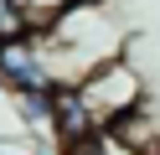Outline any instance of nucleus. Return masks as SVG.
I'll return each mask as SVG.
<instances>
[{
  "mask_svg": "<svg viewBox=\"0 0 160 155\" xmlns=\"http://www.w3.org/2000/svg\"><path fill=\"white\" fill-rule=\"evenodd\" d=\"M36 41H42V57H47L52 83L72 88V83H83L93 67L124 57V21L114 16L108 0H78V5H67Z\"/></svg>",
  "mask_w": 160,
  "mask_h": 155,
  "instance_id": "f257e3e1",
  "label": "nucleus"
},
{
  "mask_svg": "<svg viewBox=\"0 0 160 155\" xmlns=\"http://www.w3.org/2000/svg\"><path fill=\"white\" fill-rule=\"evenodd\" d=\"M72 88H78V98L88 103V114H93L98 129H119V124L134 119L139 109H150V83H145V72L129 62V52L114 57V62H103V67H93L83 83H72Z\"/></svg>",
  "mask_w": 160,
  "mask_h": 155,
  "instance_id": "f03ea898",
  "label": "nucleus"
},
{
  "mask_svg": "<svg viewBox=\"0 0 160 155\" xmlns=\"http://www.w3.org/2000/svg\"><path fill=\"white\" fill-rule=\"evenodd\" d=\"M42 83H52V72H47V57H42V41L26 31V36H11L0 41V88L26 93V88H42Z\"/></svg>",
  "mask_w": 160,
  "mask_h": 155,
  "instance_id": "7ed1b4c3",
  "label": "nucleus"
},
{
  "mask_svg": "<svg viewBox=\"0 0 160 155\" xmlns=\"http://www.w3.org/2000/svg\"><path fill=\"white\" fill-rule=\"evenodd\" d=\"M93 134H103V129L93 124L88 103L78 98V88H62V93H57V114H52V140H57V150H72V145L93 140Z\"/></svg>",
  "mask_w": 160,
  "mask_h": 155,
  "instance_id": "20e7f679",
  "label": "nucleus"
},
{
  "mask_svg": "<svg viewBox=\"0 0 160 155\" xmlns=\"http://www.w3.org/2000/svg\"><path fill=\"white\" fill-rule=\"evenodd\" d=\"M57 93H62V83H42V88H26V93H16V114H21L31 129H52Z\"/></svg>",
  "mask_w": 160,
  "mask_h": 155,
  "instance_id": "39448f33",
  "label": "nucleus"
},
{
  "mask_svg": "<svg viewBox=\"0 0 160 155\" xmlns=\"http://www.w3.org/2000/svg\"><path fill=\"white\" fill-rule=\"evenodd\" d=\"M16 5L26 10V21H31V36H42V31L52 26L67 5H78V0H16Z\"/></svg>",
  "mask_w": 160,
  "mask_h": 155,
  "instance_id": "423d86ee",
  "label": "nucleus"
},
{
  "mask_svg": "<svg viewBox=\"0 0 160 155\" xmlns=\"http://www.w3.org/2000/svg\"><path fill=\"white\" fill-rule=\"evenodd\" d=\"M26 31H31L26 10L16 5V0H0V41H11V36H26Z\"/></svg>",
  "mask_w": 160,
  "mask_h": 155,
  "instance_id": "0eeeda50",
  "label": "nucleus"
},
{
  "mask_svg": "<svg viewBox=\"0 0 160 155\" xmlns=\"http://www.w3.org/2000/svg\"><path fill=\"white\" fill-rule=\"evenodd\" d=\"M42 155H62V150H42Z\"/></svg>",
  "mask_w": 160,
  "mask_h": 155,
  "instance_id": "6e6552de",
  "label": "nucleus"
}]
</instances>
